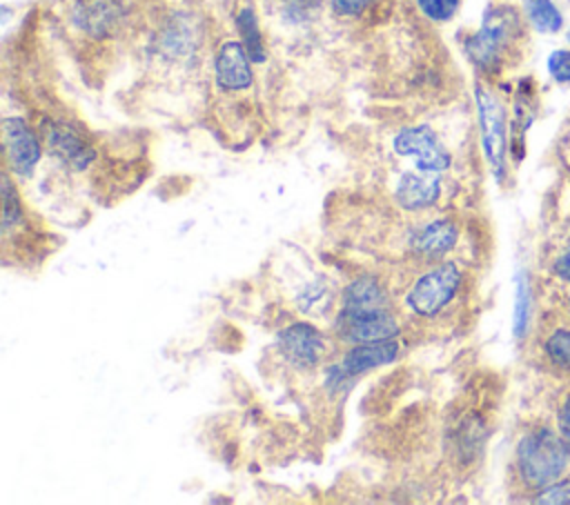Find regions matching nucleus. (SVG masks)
Returning a JSON list of instances; mask_svg holds the SVG:
<instances>
[{"label": "nucleus", "instance_id": "1", "mask_svg": "<svg viewBox=\"0 0 570 505\" xmlns=\"http://www.w3.org/2000/svg\"><path fill=\"white\" fill-rule=\"evenodd\" d=\"M570 463V445L557 427L546 423L530 425L514 449V472L528 492L537 494L559 481Z\"/></svg>", "mask_w": 570, "mask_h": 505}, {"label": "nucleus", "instance_id": "2", "mask_svg": "<svg viewBox=\"0 0 570 505\" xmlns=\"http://www.w3.org/2000/svg\"><path fill=\"white\" fill-rule=\"evenodd\" d=\"M521 36L523 24L519 13L508 4H497L488 9L479 31L468 38L465 51L481 71L497 73L508 62Z\"/></svg>", "mask_w": 570, "mask_h": 505}, {"label": "nucleus", "instance_id": "3", "mask_svg": "<svg viewBox=\"0 0 570 505\" xmlns=\"http://www.w3.org/2000/svg\"><path fill=\"white\" fill-rule=\"evenodd\" d=\"M461 285H463L461 267L452 260L439 263L436 267L428 269L412 283L405 296V305L412 314L421 318H434L454 300Z\"/></svg>", "mask_w": 570, "mask_h": 505}, {"label": "nucleus", "instance_id": "4", "mask_svg": "<svg viewBox=\"0 0 570 505\" xmlns=\"http://www.w3.org/2000/svg\"><path fill=\"white\" fill-rule=\"evenodd\" d=\"M392 147L399 156H405V158L412 156L416 171L441 174L450 167L448 149L441 145L439 136L428 125H416V127L401 129L394 136Z\"/></svg>", "mask_w": 570, "mask_h": 505}, {"label": "nucleus", "instance_id": "5", "mask_svg": "<svg viewBox=\"0 0 570 505\" xmlns=\"http://www.w3.org/2000/svg\"><path fill=\"white\" fill-rule=\"evenodd\" d=\"M476 107H479V125L483 149L488 162L492 165L494 174H503V158H505V113L501 102L483 87H476Z\"/></svg>", "mask_w": 570, "mask_h": 505}, {"label": "nucleus", "instance_id": "6", "mask_svg": "<svg viewBox=\"0 0 570 505\" xmlns=\"http://www.w3.org/2000/svg\"><path fill=\"white\" fill-rule=\"evenodd\" d=\"M4 158L16 176H29L40 160V142L22 118H7L2 125Z\"/></svg>", "mask_w": 570, "mask_h": 505}, {"label": "nucleus", "instance_id": "7", "mask_svg": "<svg viewBox=\"0 0 570 505\" xmlns=\"http://www.w3.org/2000/svg\"><path fill=\"white\" fill-rule=\"evenodd\" d=\"M278 349L298 369L314 367L325 354L321 331L309 323H292L278 334Z\"/></svg>", "mask_w": 570, "mask_h": 505}, {"label": "nucleus", "instance_id": "8", "mask_svg": "<svg viewBox=\"0 0 570 505\" xmlns=\"http://www.w3.org/2000/svg\"><path fill=\"white\" fill-rule=\"evenodd\" d=\"M381 311H390V303H387L385 289L381 287V283L376 278L361 276V278H354L343 289L338 323L381 314Z\"/></svg>", "mask_w": 570, "mask_h": 505}, {"label": "nucleus", "instance_id": "9", "mask_svg": "<svg viewBox=\"0 0 570 505\" xmlns=\"http://www.w3.org/2000/svg\"><path fill=\"white\" fill-rule=\"evenodd\" d=\"M249 62H252V58L243 42H236V40L225 42L218 49L216 62H214L216 85L225 91H243V89L252 87L254 76H252Z\"/></svg>", "mask_w": 570, "mask_h": 505}, {"label": "nucleus", "instance_id": "10", "mask_svg": "<svg viewBox=\"0 0 570 505\" xmlns=\"http://www.w3.org/2000/svg\"><path fill=\"white\" fill-rule=\"evenodd\" d=\"M459 240V227L448 218L430 220L410 231V249L423 258H443L454 249Z\"/></svg>", "mask_w": 570, "mask_h": 505}, {"label": "nucleus", "instance_id": "11", "mask_svg": "<svg viewBox=\"0 0 570 505\" xmlns=\"http://www.w3.org/2000/svg\"><path fill=\"white\" fill-rule=\"evenodd\" d=\"M122 16L120 0H73L71 20L89 36H107Z\"/></svg>", "mask_w": 570, "mask_h": 505}, {"label": "nucleus", "instance_id": "12", "mask_svg": "<svg viewBox=\"0 0 570 505\" xmlns=\"http://www.w3.org/2000/svg\"><path fill=\"white\" fill-rule=\"evenodd\" d=\"M439 194H441V174H428V171L403 174L394 191L396 202L410 211L432 207Z\"/></svg>", "mask_w": 570, "mask_h": 505}, {"label": "nucleus", "instance_id": "13", "mask_svg": "<svg viewBox=\"0 0 570 505\" xmlns=\"http://www.w3.org/2000/svg\"><path fill=\"white\" fill-rule=\"evenodd\" d=\"M399 356V345L396 340H379V343H356L354 347L347 349L341 363V374L345 376H356L372 372L376 367H383L392 363Z\"/></svg>", "mask_w": 570, "mask_h": 505}, {"label": "nucleus", "instance_id": "14", "mask_svg": "<svg viewBox=\"0 0 570 505\" xmlns=\"http://www.w3.org/2000/svg\"><path fill=\"white\" fill-rule=\"evenodd\" d=\"M338 329L345 340L350 343H379V340H392L399 336V323L392 311H381L354 320L338 323Z\"/></svg>", "mask_w": 570, "mask_h": 505}, {"label": "nucleus", "instance_id": "15", "mask_svg": "<svg viewBox=\"0 0 570 505\" xmlns=\"http://www.w3.org/2000/svg\"><path fill=\"white\" fill-rule=\"evenodd\" d=\"M45 142L51 154L73 169H85L94 158V151L82 142V138H78L65 125H49L45 129Z\"/></svg>", "mask_w": 570, "mask_h": 505}, {"label": "nucleus", "instance_id": "16", "mask_svg": "<svg viewBox=\"0 0 570 505\" xmlns=\"http://www.w3.org/2000/svg\"><path fill=\"white\" fill-rule=\"evenodd\" d=\"M541 354L552 374L570 383V323H554L541 338Z\"/></svg>", "mask_w": 570, "mask_h": 505}, {"label": "nucleus", "instance_id": "17", "mask_svg": "<svg viewBox=\"0 0 570 505\" xmlns=\"http://www.w3.org/2000/svg\"><path fill=\"white\" fill-rule=\"evenodd\" d=\"M525 16L541 33H557L563 24L561 11L552 0H525Z\"/></svg>", "mask_w": 570, "mask_h": 505}, {"label": "nucleus", "instance_id": "18", "mask_svg": "<svg viewBox=\"0 0 570 505\" xmlns=\"http://www.w3.org/2000/svg\"><path fill=\"white\" fill-rule=\"evenodd\" d=\"M236 27L240 31V38H243V44H245L249 58L254 62H263L265 60V47H263V36L258 31V22H256V16H254L252 7H245V9L238 11Z\"/></svg>", "mask_w": 570, "mask_h": 505}, {"label": "nucleus", "instance_id": "19", "mask_svg": "<svg viewBox=\"0 0 570 505\" xmlns=\"http://www.w3.org/2000/svg\"><path fill=\"white\" fill-rule=\"evenodd\" d=\"M2 200H4V209H2V227L4 231L18 227V222H22V209H20V200H18V191L13 189L9 176H2Z\"/></svg>", "mask_w": 570, "mask_h": 505}, {"label": "nucleus", "instance_id": "20", "mask_svg": "<svg viewBox=\"0 0 570 505\" xmlns=\"http://www.w3.org/2000/svg\"><path fill=\"white\" fill-rule=\"evenodd\" d=\"M416 2H419V9L423 11V16L434 22L450 20L461 4V0H416Z\"/></svg>", "mask_w": 570, "mask_h": 505}, {"label": "nucleus", "instance_id": "21", "mask_svg": "<svg viewBox=\"0 0 570 505\" xmlns=\"http://www.w3.org/2000/svg\"><path fill=\"white\" fill-rule=\"evenodd\" d=\"M554 427L561 438L570 445V385L559 394L554 405Z\"/></svg>", "mask_w": 570, "mask_h": 505}, {"label": "nucleus", "instance_id": "22", "mask_svg": "<svg viewBox=\"0 0 570 505\" xmlns=\"http://www.w3.org/2000/svg\"><path fill=\"white\" fill-rule=\"evenodd\" d=\"M534 503H570V476L559 478L534 494Z\"/></svg>", "mask_w": 570, "mask_h": 505}, {"label": "nucleus", "instance_id": "23", "mask_svg": "<svg viewBox=\"0 0 570 505\" xmlns=\"http://www.w3.org/2000/svg\"><path fill=\"white\" fill-rule=\"evenodd\" d=\"M548 71L559 85L570 82V49H557L548 58Z\"/></svg>", "mask_w": 570, "mask_h": 505}, {"label": "nucleus", "instance_id": "24", "mask_svg": "<svg viewBox=\"0 0 570 505\" xmlns=\"http://www.w3.org/2000/svg\"><path fill=\"white\" fill-rule=\"evenodd\" d=\"M528 325V287L521 280L517 289V307H514V334L521 338Z\"/></svg>", "mask_w": 570, "mask_h": 505}, {"label": "nucleus", "instance_id": "25", "mask_svg": "<svg viewBox=\"0 0 570 505\" xmlns=\"http://www.w3.org/2000/svg\"><path fill=\"white\" fill-rule=\"evenodd\" d=\"M374 0H332V11L341 18L361 16Z\"/></svg>", "mask_w": 570, "mask_h": 505}]
</instances>
